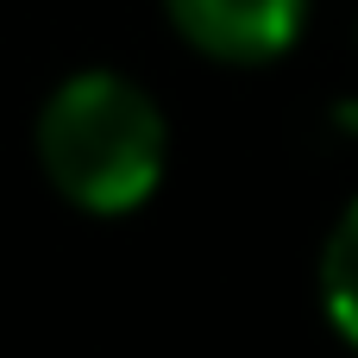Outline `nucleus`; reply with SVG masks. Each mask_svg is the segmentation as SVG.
<instances>
[{
	"mask_svg": "<svg viewBox=\"0 0 358 358\" xmlns=\"http://www.w3.org/2000/svg\"><path fill=\"white\" fill-rule=\"evenodd\" d=\"M44 182L94 220H120L145 208L170 170V120L120 69H76L63 76L31 126Z\"/></svg>",
	"mask_w": 358,
	"mask_h": 358,
	"instance_id": "obj_1",
	"label": "nucleus"
},
{
	"mask_svg": "<svg viewBox=\"0 0 358 358\" xmlns=\"http://www.w3.org/2000/svg\"><path fill=\"white\" fill-rule=\"evenodd\" d=\"M321 308H327L334 334L358 346V201L334 220V233L321 245Z\"/></svg>",
	"mask_w": 358,
	"mask_h": 358,
	"instance_id": "obj_3",
	"label": "nucleus"
},
{
	"mask_svg": "<svg viewBox=\"0 0 358 358\" xmlns=\"http://www.w3.org/2000/svg\"><path fill=\"white\" fill-rule=\"evenodd\" d=\"M164 19L176 25L189 50L252 69V63L283 57L302 38L308 0H164Z\"/></svg>",
	"mask_w": 358,
	"mask_h": 358,
	"instance_id": "obj_2",
	"label": "nucleus"
}]
</instances>
